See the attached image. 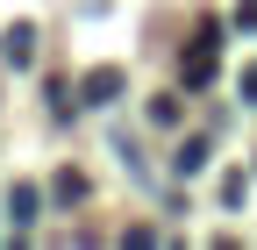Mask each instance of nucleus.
<instances>
[{
    "instance_id": "f257e3e1",
    "label": "nucleus",
    "mask_w": 257,
    "mask_h": 250,
    "mask_svg": "<svg viewBox=\"0 0 257 250\" xmlns=\"http://www.w3.org/2000/svg\"><path fill=\"white\" fill-rule=\"evenodd\" d=\"M214 72H221V29H200V36L186 43V57H179V86H214Z\"/></svg>"
},
{
    "instance_id": "f03ea898",
    "label": "nucleus",
    "mask_w": 257,
    "mask_h": 250,
    "mask_svg": "<svg viewBox=\"0 0 257 250\" xmlns=\"http://www.w3.org/2000/svg\"><path fill=\"white\" fill-rule=\"evenodd\" d=\"M121 86H128L121 65H100V72H86V79H79V100H86V107H114V100H121Z\"/></svg>"
},
{
    "instance_id": "7ed1b4c3",
    "label": "nucleus",
    "mask_w": 257,
    "mask_h": 250,
    "mask_svg": "<svg viewBox=\"0 0 257 250\" xmlns=\"http://www.w3.org/2000/svg\"><path fill=\"white\" fill-rule=\"evenodd\" d=\"M0 57H8V65H29V57H36V29H29V22H15L8 36H0Z\"/></svg>"
},
{
    "instance_id": "20e7f679",
    "label": "nucleus",
    "mask_w": 257,
    "mask_h": 250,
    "mask_svg": "<svg viewBox=\"0 0 257 250\" xmlns=\"http://www.w3.org/2000/svg\"><path fill=\"white\" fill-rule=\"evenodd\" d=\"M36 200H43V193H36V186H29V179H22V186H15V193H8V214H15V222H22V229H29V222H36Z\"/></svg>"
},
{
    "instance_id": "39448f33",
    "label": "nucleus",
    "mask_w": 257,
    "mask_h": 250,
    "mask_svg": "<svg viewBox=\"0 0 257 250\" xmlns=\"http://www.w3.org/2000/svg\"><path fill=\"white\" fill-rule=\"evenodd\" d=\"M150 121H157V129H172V121H179V93H157V100H150Z\"/></svg>"
},
{
    "instance_id": "423d86ee",
    "label": "nucleus",
    "mask_w": 257,
    "mask_h": 250,
    "mask_svg": "<svg viewBox=\"0 0 257 250\" xmlns=\"http://www.w3.org/2000/svg\"><path fill=\"white\" fill-rule=\"evenodd\" d=\"M207 165V136H186V150H179V172H200Z\"/></svg>"
},
{
    "instance_id": "0eeeda50",
    "label": "nucleus",
    "mask_w": 257,
    "mask_h": 250,
    "mask_svg": "<svg viewBox=\"0 0 257 250\" xmlns=\"http://www.w3.org/2000/svg\"><path fill=\"white\" fill-rule=\"evenodd\" d=\"M93 186H86V172H57V200H86Z\"/></svg>"
},
{
    "instance_id": "6e6552de",
    "label": "nucleus",
    "mask_w": 257,
    "mask_h": 250,
    "mask_svg": "<svg viewBox=\"0 0 257 250\" xmlns=\"http://www.w3.org/2000/svg\"><path fill=\"white\" fill-rule=\"evenodd\" d=\"M243 100H250V107H257V65H250V72H243Z\"/></svg>"
}]
</instances>
